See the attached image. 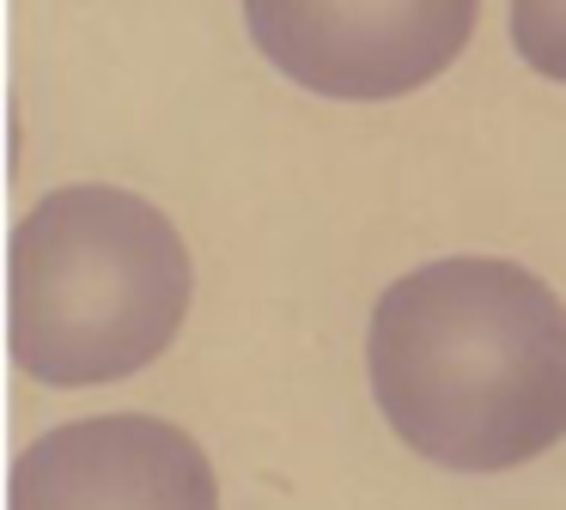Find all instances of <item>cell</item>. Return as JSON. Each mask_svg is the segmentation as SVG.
<instances>
[{
    "label": "cell",
    "instance_id": "obj_1",
    "mask_svg": "<svg viewBox=\"0 0 566 510\" xmlns=\"http://www.w3.org/2000/svg\"><path fill=\"white\" fill-rule=\"evenodd\" d=\"M378 413L451 474H505L566 437V304L500 255H444L371 310Z\"/></svg>",
    "mask_w": 566,
    "mask_h": 510
},
{
    "label": "cell",
    "instance_id": "obj_2",
    "mask_svg": "<svg viewBox=\"0 0 566 510\" xmlns=\"http://www.w3.org/2000/svg\"><path fill=\"white\" fill-rule=\"evenodd\" d=\"M189 291V249L147 194L74 182L13 231L7 340L19 371L50 389L123 383L177 340Z\"/></svg>",
    "mask_w": 566,
    "mask_h": 510
},
{
    "label": "cell",
    "instance_id": "obj_3",
    "mask_svg": "<svg viewBox=\"0 0 566 510\" xmlns=\"http://www.w3.org/2000/svg\"><path fill=\"white\" fill-rule=\"evenodd\" d=\"M481 0H244L250 43L293 85L384 104L432 85L475 31Z\"/></svg>",
    "mask_w": 566,
    "mask_h": 510
},
{
    "label": "cell",
    "instance_id": "obj_4",
    "mask_svg": "<svg viewBox=\"0 0 566 510\" xmlns=\"http://www.w3.org/2000/svg\"><path fill=\"white\" fill-rule=\"evenodd\" d=\"M7 510H220V480L184 425L98 413L19 449Z\"/></svg>",
    "mask_w": 566,
    "mask_h": 510
},
{
    "label": "cell",
    "instance_id": "obj_5",
    "mask_svg": "<svg viewBox=\"0 0 566 510\" xmlns=\"http://www.w3.org/2000/svg\"><path fill=\"white\" fill-rule=\"evenodd\" d=\"M512 43L542 79L566 85V0H512Z\"/></svg>",
    "mask_w": 566,
    "mask_h": 510
}]
</instances>
